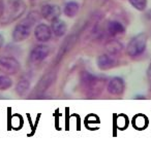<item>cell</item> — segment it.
Returning a JSON list of instances; mask_svg holds the SVG:
<instances>
[{
    "mask_svg": "<svg viewBox=\"0 0 151 141\" xmlns=\"http://www.w3.org/2000/svg\"><path fill=\"white\" fill-rule=\"evenodd\" d=\"M40 15L45 20L53 22L61 15V9L57 4H45L40 9Z\"/></svg>",
    "mask_w": 151,
    "mask_h": 141,
    "instance_id": "obj_7",
    "label": "cell"
},
{
    "mask_svg": "<svg viewBox=\"0 0 151 141\" xmlns=\"http://www.w3.org/2000/svg\"><path fill=\"white\" fill-rule=\"evenodd\" d=\"M51 29H52V32L54 33L55 36H57V37H62V36L66 33L67 26L64 21H62V20H60L58 18V19L54 20V21L52 22Z\"/></svg>",
    "mask_w": 151,
    "mask_h": 141,
    "instance_id": "obj_11",
    "label": "cell"
},
{
    "mask_svg": "<svg viewBox=\"0 0 151 141\" xmlns=\"http://www.w3.org/2000/svg\"><path fill=\"white\" fill-rule=\"evenodd\" d=\"M148 37L145 33H140L132 37L126 46V54L129 57H138L145 52Z\"/></svg>",
    "mask_w": 151,
    "mask_h": 141,
    "instance_id": "obj_3",
    "label": "cell"
},
{
    "mask_svg": "<svg viewBox=\"0 0 151 141\" xmlns=\"http://www.w3.org/2000/svg\"><path fill=\"white\" fill-rule=\"evenodd\" d=\"M50 48L47 44H38L32 48L30 53V61L32 63H40L46 60L50 55Z\"/></svg>",
    "mask_w": 151,
    "mask_h": 141,
    "instance_id": "obj_6",
    "label": "cell"
},
{
    "mask_svg": "<svg viewBox=\"0 0 151 141\" xmlns=\"http://www.w3.org/2000/svg\"><path fill=\"white\" fill-rule=\"evenodd\" d=\"M21 69L20 62L14 57L0 56V71L6 75L18 73Z\"/></svg>",
    "mask_w": 151,
    "mask_h": 141,
    "instance_id": "obj_5",
    "label": "cell"
},
{
    "mask_svg": "<svg viewBox=\"0 0 151 141\" xmlns=\"http://www.w3.org/2000/svg\"><path fill=\"white\" fill-rule=\"evenodd\" d=\"M26 11V4L23 0H13L9 5L4 9L1 15L3 24H9L20 19Z\"/></svg>",
    "mask_w": 151,
    "mask_h": 141,
    "instance_id": "obj_2",
    "label": "cell"
},
{
    "mask_svg": "<svg viewBox=\"0 0 151 141\" xmlns=\"http://www.w3.org/2000/svg\"><path fill=\"white\" fill-rule=\"evenodd\" d=\"M13 87V80L7 75H0V91H5Z\"/></svg>",
    "mask_w": 151,
    "mask_h": 141,
    "instance_id": "obj_16",
    "label": "cell"
},
{
    "mask_svg": "<svg viewBox=\"0 0 151 141\" xmlns=\"http://www.w3.org/2000/svg\"><path fill=\"white\" fill-rule=\"evenodd\" d=\"M81 81H82L83 88L89 94H99V92H101L104 85H105V79L90 74L88 72L83 73L82 77H81Z\"/></svg>",
    "mask_w": 151,
    "mask_h": 141,
    "instance_id": "obj_4",
    "label": "cell"
},
{
    "mask_svg": "<svg viewBox=\"0 0 151 141\" xmlns=\"http://www.w3.org/2000/svg\"><path fill=\"white\" fill-rule=\"evenodd\" d=\"M79 11H80V5H79L78 2H76V1H68L64 5L63 14L67 18H73L78 15Z\"/></svg>",
    "mask_w": 151,
    "mask_h": 141,
    "instance_id": "obj_14",
    "label": "cell"
},
{
    "mask_svg": "<svg viewBox=\"0 0 151 141\" xmlns=\"http://www.w3.org/2000/svg\"><path fill=\"white\" fill-rule=\"evenodd\" d=\"M96 65L101 70H109L117 65L116 60L109 54H104L97 57Z\"/></svg>",
    "mask_w": 151,
    "mask_h": 141,
    "instance_id": "obj_10",
    "label": "cell"
},
{
    "mask_svg": "<svg viewBox=\"0 0 151 141\" xmlns=\"http://www.w3.org/2000/svg\"><path fill=\"white\" fill-rule=\"evenodd\" d=\"M134 9L139 11H144L147 7V0H128Z\"/></svg>",
    "mask_w": 151,
    "mask_h": 141,
    "instance_id": "obj_17",
    "label": "cell"
},
{
    "mask_svg": "<svg viewBox=\"0 0 151 141\" xmlns=\"http://www.w3.org/2000/svg\"><path fill=\"white\" fill-rule=\"evenodd\" d=\"M105 48L107 51V53L111 56L117 55L123 50V44L117 39H111L106 43Z\"/></svg>",
    "mask_w": 151,
    "mask_h": 141,
    "instance_id": "obj_13",
    "label": "cell"
},
{
    "mask_svg": "<svg viewBox=\"0 0 151 141\" xmlns=\"http://www.w3.org/2000/svg\"><path fill=\"white\" fill-rule=\"evenodd\" d=\"M38 18H40V16H38L37 11H31L30 14H28L26 19L19 22L16 25L13 34H12L14 41L20 42L27 39L30 36V34H31L32 27L38 21Z\"/></svg>",
    "mask_w": 151,
    "mask_h": 141,
    "instance_id": "obj_1",
    "label": "cell"
},
{
    "mask_svg": "<svg viewBox=\"0 0 151 141\" xmlns=\"http://www.w3.org/2000/svg\"><path fill=\"white\" fill-rule=\"evenodd\" d=\"M107 31L111 36H117L120 34H123L125 32V27L123 24L118 21H111L108 23Z\"/></svg>",
    "mask_w": 151,
    "mask_h": 141,
    "instance_id": "obj_12",
    "label": "cell"
},
{
    "mask_svg": "<svg viewBox=\"0 0 151 141\" xmlns=\"http://www.w3.org/2000/svg\"><path fill=\"white\" fill-rule=\"evenodd\" d=\"M107 90L111 95L114 96H120L125 91V81L123 78L119 76L113 77L110 79V81L107 85Z\"/></svg>",
    "mask_w": 151,
    "mask_h": 141,
    "instance_id": "obj_8",
    "label": "cell"
},
{
    "mask_svg": "<svg viewBox=\"0 0 151 141\" xmlns=\"http://www.w3.org/2000/svg\"><path fill=\"white\" fill-rule=\"evenodd\" d=\"M52 29L47 24H38L34 29V36L40 42H47L52 38Z\"/></svg>",
    "mask_w": 151,
    "mask_h": 141,
    "instance_id": "obj_9",
    "label": "cell"
},
{
    "mask_svg": "<svg viewBox=\"0 0 151 141\" xmlns=\"http://www.w3.org/2000/svg\"><path fill=\"white\" fill-rule=\"evenodd\" d=\"M3 11H4V5H3L2 0H0V16L3 14Z\"/></svg>",
    "mask_w": 151,
    "mask_h": 141,
    "instance_id": "obj_21",
    "label": "cell"
},
{
    "mask_svg": "<svg viewBox=\"0 0 151 141\" xmlns=\"http://www.w3.org/2000/svg\"><path fill=\"white\" fill-rule=\"evenodd\" d=\"M3 46H4V37L2 34H0V48H3Z\"/></svg>",
    "mask_w": 151,
    "mask_h": 141,
    "instance_id": "obj_20",
    "label": "cell"
},
{
    "mask_svg": "<svg viewBox=\"0 0 151 141\" xmlns=\"http://www.w3.org/2000/svg\"><path fill=\"white\" fill-rule=\"evenodd\" d=\"M30 88V81L27 78H22L19 80V83H17V87H16V92H17L19 95H24L26 92L29 90Z\"/></svg>",
    "mask_w": 151,
    "mask_h": 141,
    "instance_id": "obj_15",
    "label": "cell"
},
{
    "mask_svg": "<svg viewBox=\"0 0 151 141\" xmlns=\"http://www.w3.org/2000/svg\"><path fill=\"white\" fill-rule=\"evenodd\" d=\"M132 124L136 126L137 129H145V127L147 126V118L144 115H137L134 118V120H132Z\"/></svg>",
    "mask_w": 151,
    "mask_h": 141,
    "instance_id": "obj_18",
    "label": "cell"
},
{
    "mask_svg": "<svg viewBox=\"0 0 151 141\" xmlns=\"http://www.w3.org/2000/svg\"><path fill=\"white\" fill-rule=\"evenodd\" d=\"M147 76H148L149 80L151 81V63H150V65L148 66V69H147Z\"/></svg>",
    "mask_w": 151,
    "mask_h": 141,
    "instance_id": "obj_19",
    "label": "cell"
}]
</instances>
